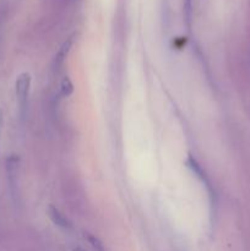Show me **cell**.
Returning a JSON list of instances; mask_svg holds the SVG:
<instances>
[{
	"label": "cell",
	"instance_id": "2",
	"mask_svg": "<svg viewBox=\"0 0 250 251\" xmlns=\"http://www.w3.org/2000/svg\"><path fill=\"white\" fill-rule=\"evenodd\" d=\"M7 181H9L10 191L12 198L19 196V172H20V158L16 154H11L6 159Z\"/></svg>",
	"mask_w": 250,
	"mask_h": 251
},
{
	"label": "cell",
	"instance_id": "4",
	"mask_svg": "<svg viewBox=\"0 0 250 251\" xmlns=\"http://www.w3.org/2000/svg\"><path fill=\"white\" fill-rule=\"evenodd\" d=\"M73 42H74L73 37H70V38L66 39V41L63 43V46L60 47V49H59L58 53H56L55 59H54V68H55L56 70H59V69H60V66L63 65L64 60H65V58L68 56L69 51H70L71 46H73Z\"/></svg>",
	"mask_w": 250,
	"mask_h": 251
},
{
	"label": "cell",
	"instance_id": "1",
	"mask_svg": "<svg viewBox=\"0 0 250 251\" xmlns=\"http://www.w3.org/2000/svg\"><path fill=\"white\" fill-rule=\"evenodd\" d=\"M31 82H32V78L28 73L20 74L16 78V82H15L17 112H19V117L21 120H25L27 117L29 91H31Z\"/></svg>",
	"mask_w": 250,
	"mask_h": 251
},
{
	"label": "cell",
	"instance_id": "3",
	"mask_svg": "<svg viewBox=\"0 0 250 251\" xmlns=\"http://www.w3.org/2000/svg\"><path fill=\"white\" fill-rule=\"evenodd\" d=\"M48 216L51 220V222H53L54 225L58 226V227L63 228V229H70L71 228V223L69 222L68 218H66L58 208L54 207L53 205H50L48 207Z\"/></svg>",
	"mask_w": 250,
	"mask_h": 251
},
{
	"label": "cell",
	"instance_id": "6",
	"mask_svg": "<svg viewBox=\"0 0 250 251\" xmlns=\"http://www.w3.org/2000/svg\"><path fill=\"white\" fill-rule=\"evenodd\" d=\"M85 239L87 240L88 244L92 247V249L95 251H104L103 250V247L102 244H100V240H98L96 237H93V235H91L90 233H85Z\"/></svg>",
	"mask_w": 250,
	"mask_h": 251
},
{
	"label": "cell",
	"instance_id": "7",
	"mask_svg": "<svg viewBox=\"0 0 250 251\" xmlns=\"http://www.w3.org/2000/svg\"><path fill=\"white\" fill-rule=\"evenodd\" d=\"M1 124H2V113L0 110V130H1Z\"/></svg>",
	"mask_w": 250,
	"mask_h": 251
},
{
	"label": "cell",
	"instance_id": "5",
	"mask_svg": "<svg viewBox=\"0 0 250 251\" xmlns=\"http://www.w3.org/2000/svg\"><path fill=\"white\" fill-rule=\"evenodd\" d=\"M73 92H74L73 82H71V80L68 77V76H65V77L63 78V81H61V95H63L64 97H69Z\"/></svg>",
	"mask_w": 250,
	"mask_h": 251
}]
</instances>
